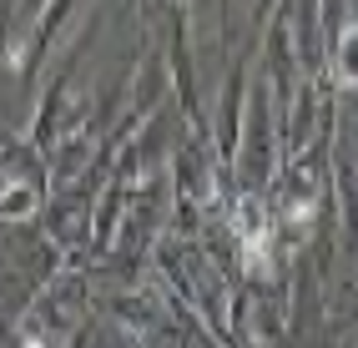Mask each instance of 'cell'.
Here are the masks:
<instances>
[{
  "label": "cell",
  "mask_w": 358,
  "mask_h": 348,
  "mask_svg": "<svg viewBox=\"0 0 358 348\" xmlns=\"http://www.w3.org/2000/svg\"><path fill=\"white\" fill-rule=\"evenodd\" d=\"M232 232H237V242H243V263H248V273H268V252H273V227H268V217L257 212V202H237Z\"/></svg>",
  "instance_id": "6da1fadb"
},
{
  "label": "cell",
  "mask_w": 358,
  "mask_h": 348,
  "mask_svg": "<svg viewBox=\"0 0 358 348\" xmlns=\"http://www.w3.org/2000/svg\"><path fill=\"white\" fill-rule=\"evenodd\" d=\"M338 81H343V86H358V26L343 31V45H338Z\"/></svg>",
  "instance_id": "7a4b0ae2"
}]
</instances>
